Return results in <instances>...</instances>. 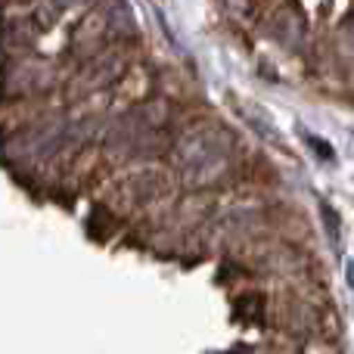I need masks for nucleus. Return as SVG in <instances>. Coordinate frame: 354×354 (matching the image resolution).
Wrapping results in <instances>:
<instances>
[]
</instances>
